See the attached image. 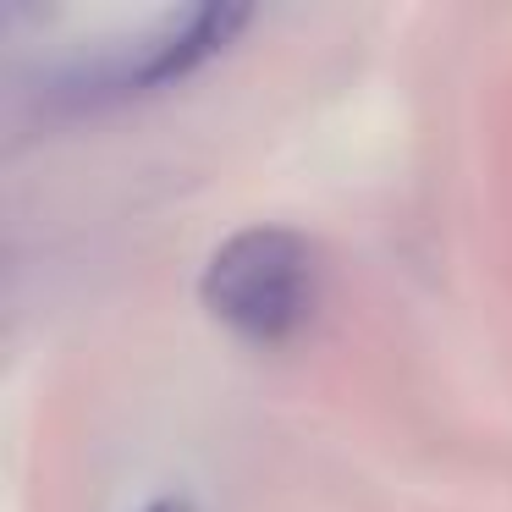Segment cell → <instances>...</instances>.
Masks as SVG:
<instances>
[{
	"label": "cell",
	"mask_w": 512,
	"mask_h": 512,
	"mask_svg": "<svg viewBox=\"0 0 512 512\" xmlns=\"http://www.w3.org/2000/svg\"><path fill=\"white\" fill-rule=\"evenodd\" d=\"M320 298V254L303 232L276 221L237 226L215 243L199 276V303L210 320L254 347H281L298 336Z\"/></svg>",
	"instance_id": "1"
},
{
	"label": "cell",
	"mask_w": 512,
	"mask_h": 512,
	"mask_svg": "<svg viewBox=\"0 0 512 512\" xmlns=\"http://www.w3.org/2000/svg\"><path fill=\"white\" fill-rule=\"evenodd\" d=\"M248 17L254 12L237 6V0H204L188 12H171L160 23H149L144 34H133L127 45L105 50L94 61H78L61 78V94L72 105H105V100H127V94H149L171 78H188L199 61L232 45Z\"/></svg>",
	"instance_id": "2"
},
{
	"label": "cell",
	"mask_w": 512,
	"mask_h": 512,
	"mask_svg": "<svg viewBox=\"0 0 512 512\" xmlns=\"http://www.w3.org/2000/svg\"><path fill=\"white\" fill-rule=\"evenodd\" d=\"M138 512H199V507H193L188 496H177V490H166V496L144 501V507H138Z\"/></svg>",
	"instance_id": "3"
}]
</instances>
